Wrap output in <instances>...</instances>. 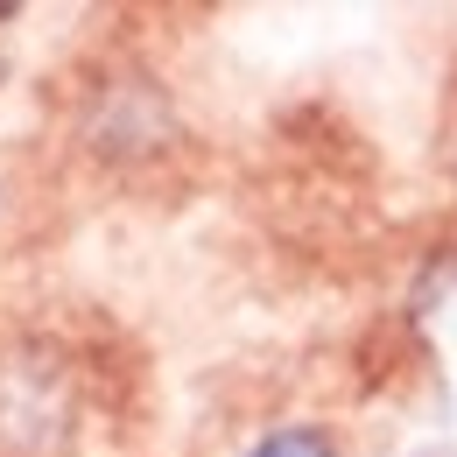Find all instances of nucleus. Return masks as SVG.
I'll return each instance as SVG.
<instances>
[{
  "label": "nucleus",
  "mask_w": 457,
  "mask_h": 457,
  "mask_svg": "<svg viewBox=\"0 0 457 457\" xmlns=\"http://www.w3.org/2000/svg\"><path fill=\"white\" fill-rule=\"evenodd\" d=\"M85 134L99 141V155H148L176 134V113H170V92L155 78H113L92 92V113H85Z\"/></svg>",
  "instance_id": "nucleus-2"
},
{
  "label": "nucleus",
  "mask_w": 457,
  "mask_h": 457,
  "mask_svg": "<svg viewBox=\"0 0 457 457\" xmlns=\"http://www.w3.org/2000/svg\"><path fill=\"white\" fill-rule=\"evenodd\" d=\"M85 387L50 338H0V457H57L78 436Z\"/></svg>",
  "instance_id": "nucleus-1"
},
{
  "label": "nucleus",
  "mask_w": 457,
  "mask_h": 457,
  "mask_svg": "<svg viewBox=\"0 0 457 457\" xmlns=\"http://www.w3.org/2000/svg\"><path fill=\"white\" fill-rule=\"evenodd\" d=\"M246 457H338V436L317 429V422H282V429H268Z\"/></svg>",
  "instance_id": "nucleus-3"
}]
</instances>
